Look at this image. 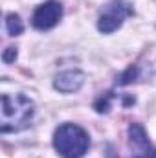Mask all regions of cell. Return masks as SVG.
I'll use <instances>...</instances> for the list:
<instances>
[{
    "label": "cell",
    "mask_w": 156,
    "mask_h": 158,
    "mask_svg": "<svg viewBox=\"0 0 156 158\" xmlns=\"http://www.w3.org/2000/svg\"><path fill=\"white\" fill-rule=\"evenodd\" d=\"M35 116V103L24 94H2L0 131L18 132L26 129Z\"/></svg>",
    "instance_id": "6da1fadb"
},
{
    "label": "cell",
    "mask_w": 156,
    "mask_h": 158,
    "mask_svg": "<svg viewBox=\"0 0 156 158\" xmlns=\"http://www.w3.org/2000/svg\"><path fill=\"white\" fill-rule=\"evenodd\" d=\"M53 147L63 158H83L90 147V136L76 123H63L53 132Z\"/></svg>",
    "instance_id": "7a4b0ae2"
},
{
    "label": "cell",
    "mask_w": 156,
    "mask_h": 158,
    "mask_svg": "<svg viewBox=\"0 0 156 158\" xmlns=\"http://www.w3.org/2000/svg\"><path fill=\"white\" fill-rule=\"evenodd\" d=\"M134 15V9L125 0H110L107 6H103L99 19H97V30L101 33H112L121 28L127 17Z\"/></svg>",
    "instance_id": "3957f363"
},
{
    "label": "cell",
    "mask_w": 156,
    "mask_h": 158,
    "mask_svg": "<svg viewBox=\"0 0 156 158\" xmlns=\"http://www.w3.org/2000/svg\"><path fill=\"white\" fill-rule=\"evenodd\" d=\"M61 19H63V4L57 0H48L33 11L31 24L39 31H48V30L55 28Z\"/></svg>",
    "instance_id": "277c9868"
},
{
    "label": "cell",
    "mask_w": 156,
    "mask_h": 158,
    "mask_svg": "<svg viewBox=\"0 0 156 158\" xmlns=\"http://www.w3.org/2000/svg\"><path fill=\"white\" fill-rule=\"evenodd\" d=\"M129 143L132 147L130 158H156V147L149 142V136L140 123L129 125Z\"/></svg>",
    "instance_id": "5b68a950"
},
{
    "label": "cell",
    "mask_w": 156,
    "mask_h": 158,
    "mask_svg": "<svg viewBox=\"0 0 156 158\" xmlns=\"http://www.w3.org/2000/svg\"><path fill=\"white\" fill-rule=\"evenodd\" d=\"M83 83H84V74L81 70H64L55 76L53 88L63 94H70V92L79 90L83 86Z\"/></svg>",
    "instance_id": "8992f818"
},
{
    "label": "cell",
    "mask_w": 156,
    "mask_h": 158,
    "mask_svg": "<svg viewBox=\"0 0 156 158\" xmlns=\"http://www.w3.org/2000/svg\"><path fill=\"white\" fill-rule=\"evenodd\" d=\"M6 30H7V33L11 37H17V35H20L24 31V24H22V20H20V17L17 13H9L6 17Z\"/></svg>",
    "instance_id": "52a82bcc"
},
{
    "label": "cell",
    "mask_w": 156,
    "mask_h": 158,
    "mask_svg": "<svg viewBox=\"0 0 156 158\" xmlns=\"http://www.w3.org/2000/svg\"><path fill=\"white\" fill-rule=\"evenodd\" d=\"M2 59H4V63H13L17 59V48H13V46L6 48L4 53H2Z\"/></svg>",
    "instance_id": "ba28073f"
}]
</instances>
